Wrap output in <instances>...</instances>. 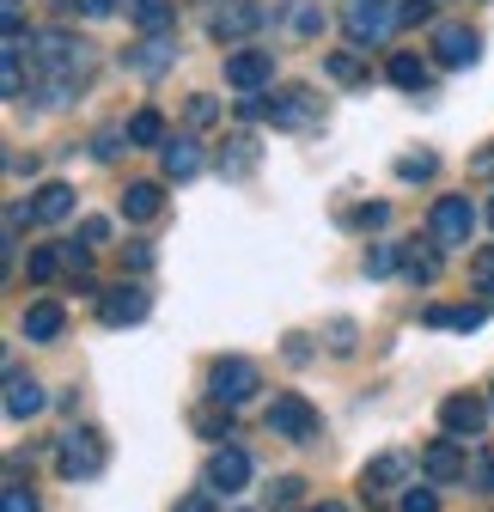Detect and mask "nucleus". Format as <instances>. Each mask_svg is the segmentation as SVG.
<instances>
[{
	"label": "nucleus",
	"instance_id": "nucleus-1",
	"mask_svg": "<svg viewBox=\"0 0 494 512\" xmlns=\"http://www.w3.org/2000/svg\"><path fill=\"white\" fill-rule=\"evenodd\" d=\"M92 80V43L74 37V31H43L31 43V98L61 110V104H74L80 86Z\"/></svg>",
	"mask_w": 494,
	"mask_h": 512
},
{
	"label": "nucleus",
	"instance_id": "nucleus-2",
	"mask_svg": "<svg viewBox=\"0 0 494 512\" xmlns=\"http://www.w3.org/2000/svg\"><path fill=\"white\" fill-rule=\"evenodd\" d=\"M104 464H110L104 433H92V427H68V433L55 439V476H61V482H92V476H104Z\"/></svg>",
	"mask_w": 494,
	"mask_h": 512
},
{
	"label": "nucleus",
	"instance_id": "nucleus-3",
	"mask_svg": "<svg viewBox=\"0 0 494 512\" xmlns=\"http://www.w3.org/2000/svg\"><path fill=\"white\" fill-rule=\"evenodd\" d=\"M263 391V372H257V360H244V354H220L214 366H208V397L232 415V409H244Z\"/></svg>",
	"mask_w": 494,
	"mask_h": 512
},
{
	"label": "nucleus",
	"instance_id": "nucleus-4",
	"mask_svg": "<svg viewBox=\"0 0 494 512\" xmlns=\"http://www.w3.org/2000/svg\"><path fill=\"white\" fill-rule=\"evenodd\" d=\"M397 25H403V0H348L342 13V31L354 49H379Z\"/></svg>",
	"mask_w": 494,
	"mask_h": 512
},
{
	"label": "nucleus",
	"instance_id": "nucleus-5",
	"mask_svg": "<svg viewBox=\"0 0 494 512\" xmlns=\"http://www.w3.org/2000/svg\"><path fill=\"white\" fill-rule=\"evenodd\" d=\"M318 427H324V415L312 409V397H299V391H275V403H269V433H275V439L305 445V439H318Z\"/></svg>",
	"mask_w": 494,
	"mask_h": 512
},
{
	"label": "nucleus",
	"instance_id": "nucleus-6",
	"mask_svg": "<svg viewBox=\"0 0 494 512\" xmlns=\"http://www.w3.org/2000/svg\"><path fill=\"white\" fill-rule=\"evenodd\" d=\"M427 232H434L440 250L470 244V238H476V202H470V196H440L434 214H427Z\"/></svg>",
	"mask_w": 494,
	"mask_h": 512
},
{
	"label": "nucleus",
	"instance_id": "nucleus-7",
	"mask_svg": "<svg viewBox=\"0 0 494 512\" xmlns=\"http://www.w3.org/2000/svg\"><path fill=\"white\" fill-rule=\"evenodd\" d=\"M147 311H153V293H147L141 281H122V287H104V293H98V324H110V330L141 324Z\"/></svg>",
	"mask_w": 494,
	"mask_h": 512
},
{
	"label": "nucleus",
	"instance_id": "nucleus-8",
	"mask_svg": "<svg viewBox=\"0 0 494 512\" xmlns=\"http://www.w3.org/2000/svg\"><path fill=\"white\" fill-rule=\"evenodd\" d=\"M263 116H269L275 128H318V116H324V98H318L312 86H281V92L263 104Z\"/></svg>",
	"mask_w": 494,
	"mask_h": 512
},
{
	"label": "nucleus",
	"instance_id": "nucleus-9",
	"mask_svg": "<svg viewBox=\"0 0 494 512\" xmlns=\"http://www.w3.org/2000/svg\"><path fill=\"white\" fill-rule=\"evenodd\" d=\"M263 25H269L263 0H226V7H214V19H208V37L214 43H244V37L263 31Z\"/></svg>",
	"mask_w": 494,
	"mask_h": 512
},
{
	"label": "nucleus",
	"instance_id": "nucleus-10",
	"mask_svg": "<svg viewBox=\"0 0 494 512\" xmlns=\"http://www.w3.org/2000/svg\"><path fill=\"white\" fill-rule=\"evenodd\" d=\"M226 86L257 98L263 86H275V49H232L226 55Z\"/></svg>",
	"mask_w": 494,
	"mask_h": 512
},
{
	"label": "nucleus",
	"instance_id": "nucleus-11",
	"mask_svg": "<svg viewBox=\"0 0 494 512\" xmlns=\"http://www.w3.org/2000/svg\"><path fill=\"white\" fill-rule=\"evenodd\" d=\"M409 470H415V458H409V452H379L373 464L360 470V488H366V500H379V494H397V488H409Z\"/></svg>",
	"mask_w": 494,
	"mask_h": 512
},
{
	"label": "nucleus",
	"instance_id": "nucleus-12",
	"mask_svg": "<svg viewBox=\"0 0 494 512\" xmlns=\"http://www.w3.org/2000/svg\"><path fill=\"white\" fill-rule=\"evenodd\" d=\"M488 403L482 397H470V391H458V397H446L440 403V427H446V439H476L482 427H488Z\"/></svg>",
	"mask_w": 494,
	"mask_h": 512
},
{
	"label": "nucleus",
	"instance_id": "nucleus-13",
	"mask_svg": "<svg viewBox=\"0 0 494 512\" xmlns=\"http://www.w3.org/2000/svg\"><path fill=\"white\" fill-rule=\"evenodd\" d=\"M202 482H208V494H238L244 482H251V458H244L238 445H220V452L208 458V470H202Z\"/></svg>",
	"mask_w": 494,
	"mask_h": 512
},
{
	"label": "nucleus",
	"instance_id": "nucleus-14",
	"mask_svg": "<svg viewBox=\"0 0 494 512\" xmlns=\"http://www.w3.org/2000/svg\"><path fill=\"white\" fill-rule=\"evenodd\" d=\"M171 61H177V43H171V37H141L135 49H122V68L141 74V80H159Z\"/></svg>",
	"mask_w": 494,
	"mask_h": 512
},
{
	"label": "nucleus",
	"instance_id": "nucleus-15",
	"mask_svg": "<svg viewBox=\"0 0 494 512\" xmlns=\"http://www.w3.org/2000/svg\"><path fill=\"white\" fill-rule=\"evenodd\" d=\"M476 55H482V37L470 25H440L434 31V61H440V68H470Z\"/></svg>",
	"mask_w": 494,
	"mask_h": 512
},
{
	"label": "nucleus",
	"instance_id": "nucleus-16",
	"mask_svg": "<svg viewBox=\"0 0 494 512\" xmlns=\"http://www.w3.org/2000/svg\"><path fill=\"white\" fill-rule=\"evenodd\" d=\"M43 384L31 378V372H19V366H7V421H31V415H43Z\"/></svg>",
	"mask_w": 494,
	"mask_h": 512
},
{
	"label": "nucleus",
	"instance_id": "nucleus-17",
	"mask_svg": "<svg viewBox=\"0 0 494 512\" xmlns=\"http://www.w3.org/2000/svg\"><path fill=\"white\" fill-rule=\"evenodd\" d=\"M421 470H427V482H458L464 476V439H434L421 452Z\"/></svg>",
	"mask_w": 494,
	"mask_h": 512
},
{
	"label": "nucleus",
	"instance_id": "nucleus-18",
	"mask_svg": "<svg viewBox=\"0 0 494 512\" xmlns=\"http://www.w3.org/2000/svg\"><path fill=\"white\" fill-rule=\"evenodd\" d=\"M385 80L397 86V92H427V80H434V68L415 55V49H391V61H385Z\"/></svg>",
	"mask_w": 494,
	"mask_h": 512
},
{
	"label": "nucleus",
	"instance_id": "nucleus-19",
	"mask_svg": "<svg viewBox=\"0 0 494 512\" xmlns=\"http://www.w3.org/2000/svg\"><path fill=\"white\" fill-rule=\"evenodd\" d=\"M159 171H165L171 183H190V177L202 171V147H196L190 135H177V141H165V147H159Z\"/></svg>",
	"mask_w": 494,
	"mask_h": 512
},
{
	"label": "nucleus",
	"instance_id": "nucleus-20",
	"mask_svg": "<svg viewBox=\"0 0 494 512\" xmlns=\"http://www.w3.org/2000/svg\"><path fill=\"white\" fill-rule=\"evenodd\" d=\"M25 342H61V330H68V311H61L55 299H37L31 311H25Z\"/></svg>",
	"mask_w": 494,
	"mask_h": 512
},
{
	"label": "nucleus",
	"instance_id": "nucleus-21",
	"mask_svg": "<svg viewBox=\"0 0 494 512\" xmlns=\"http://www.w3.org/2000/svg\"><path fill=\"white\" fill-rule=\"evenodd\" d=\"M421 324L427 330H482L488 324V305H427Z\"/></svg>",
	"mask_w": 494,
	"mask_h": 512
},
{
	"label": "nucleus",
	"instance_id": "nucleus-22",
	"mask_svg": "<svg viewBox=\"0 0 494 512\" xmlns=\"http://www.w3.org/2000/svg\"><path fill=\"white\" fill-rule=\"evenodd\" d=\"M159 208H165V189L153 177H141V183L122 189V220H159Z\"/></svg>",
	"mask_w": 494,
	"mask_h": 512
},
{
	"label": "nucleus",
	"instance_id": "nucleus-23",
	"mask_svg": "<svg viewBox=\"0 0 494 512\" xmlns=\"http://www.w3.org/2000/svg\"><path fill=\"white\" fill-rule=\"evenodd\" d=\"M31 214H37V226L68 220V214H74V189H68V183H43L37 196H31Z\"/></svg>",
	"mask_w": 494,
	"mask_h": 512
},
{
	"label": "nucleus",
	"instance_id": "nucleus-24",
	"mask_svg": "<svg viewBox=\"0 0 494 512\" xmlns=\"http://www.w3.org/2000/svg\"><path fill=\"white\" fill-rule=\"evenodd\" d=\"M403 275H409L415 287H434V281H440V250H434V244H421V238L403 244Z\"/></svg>",
	"mask_w": 494,
	"mask_h": 512
},
{
	"label": "nucleus",
	"instance_id": "nucleus-25",
	"mask_svg": "<svg viewBox=\"0 0 494 512\" xmlns=\"http://www.w3.org/2000/svg\"><path fill=\"white\" fill-rule=\"evenodd\" d=\"M129 19H135L147 37H165L171 19H177V0H129Z\"/></svg>",
	"mask_w": 494,
	"mask_h": 512
},
{
	"label": "nucleus",
	"instance_id": "nucleus-26",
	"mask_svg": "<svg viewBox=\"0 0 494 512\" xmlns=\"http://www.w3.org/2000/svg\"><path fill=\"white\" fill-rule=\"evenodd\" d=\"M122 135H129V147H165V116L159 110H135Z\"/></svg>",
	"mask_w": 494,
	"mask_h": 512
},
{
	"label": "nucleus",
	"instance_id": "nucleus-27",
	"mask_svg": "<svg viewBox=\"0 0 494 512\" xmlns=\"http://www.w3.org/2000/svg\"><path fill=\"white\" fill-rule=\"evenodd\" d=\"M251 165H257V141L251 135H232V153H220V171L226 177H244Z\"/></svg>",
	"mask_w": 494,
	"mask_h": 512
},
{
	"label": "nucleus",
	"instance_id": "nucleus-28",
	"mask_svg": "<svg viewBox=\"0 0 494 512\" xmlns=\"http://www.w3.org/2000/svg\"><path fill=\"white\" fill-rule=\"evenodd\" d=\"M360 269L373 275V281H379V275H391V269H403V244H373V250L360 256Z\"/></svg>",
	"mask_w": 494,
	"mask_h": 512
},
{
	"label": "nucleus",
	"instance_id": "nucleus-29",
	"mask_svg": "<svg viewBox=\"0 0 494 512\" xmlns=\"http://www.w3.org/2000/svg\"><path fill=\"white\" fill-rule=\"evenodd\" d=\"M25 275H31V281H55V275H61V244H37L31 263H25Z\"/></svg>",
	"mask_w": 494,
	"mask_h": 512
},
{
	"label": "nucleus",
	"instance_id": "nucleus-30",
	"mask_svg": "<svg viewBox=\"0 0 494 512\" xmlns=\"http://www.w3.org/2000/svg\"><path fill=\"white\" fill-rule=\"evenodd\" d=\"M324 74H330L336 86H360V80H366V68H360V61H354L348 49H336V55L324 61Z\"/></svg>",
	"mask_w": 494,
	"mask_h": 512
},
{
	"label": "nucleus",
	"instance_id": "nucleus-31",
	"mask_svg": "<svg viewBox=\"0 0 494 512\" xmlns=\"http://www.w3.org/2000/svg\"><path fill=\"white\" fill-rule=\"evenodd\" d=\"M434 171H440L434 153H403V159H397V177H403V183H427Z\"/></svg>",
	"mask_w": 494,
	"mask_h": 512
},
{
	"label": "nucleus",
	"instance_id": "nucleus-32",
	"mask_svg": "<svg viewBox=\"0 0 494 512\" xmlns=\"http://www.w3.org/2000/svg\"><path fill=\"white\" fill-rule=\"evenodd\" d=\"M0 512H43V500H37L25 482H13V476H7V488H0Z\"/></svg>",
	"mask_w": 494,
	"mask_h": 512
},
{
	"label": "nucleus",
	"instance_id": "nucleus-33",
	"mask_svg": "<svg viewBox=\"0 0 494 512\" xmlns=\"http://www.w3.org/2000/svg\"><path fill=\"white\" fill-rule=\"evenodd\" d=\"M299 488H305V482H299V476H275V482H269V488H263V500H269V506H281V512H287V506H299Z\"/></svg>",
	"mask_w": 494,
	"mask_h": 512
},
{
	"label": "nucleus",
	"instance_id": "nucleus-34",
	"mask_svg": "<svg viewBox=\"0 0 494 512\" xmlns=\"http://www.w3.org/2000/svg\"><path fill=\"white\" fill-rule=\"evenodd\" d=\"M397 506H403V512H440V494H434V488H427V482H409Z\"/></svg>",
	"mask_w": 494,
	"mask_h": 512
},
{
	"label": "nucleus",
	"instance_id": "nucleus-35",
	"mask_svg": "<svg viewBox=\"0 0 494 512\" xmlns=\"http://www.w3.org/2000/svg\"><path fill=\"white\" fill-rule=\"evenodd\" d=\"M470 281H476V293H494V244L470 256Z\"/></svg>",
	"mask_w": 494,
	"mask_h": 512
},
{
	"label": "nucleus",
	"instance_id": "nucleus-36",
	"mask_svg": "<svg viewBox=\"0 0 494 512\" xmlns=\"http://www.w3.org/2000/svg\"><path fill=\"white\" fill-rule=\"evenodd\" d=\"M61 269H68V275H86V269H92V244L68 238V244H61Z\"/></svg>",
	"mask_w": 494,
	"mask_h": 512
},
{
	"label": "nucleus",
	"instance_id": "nucleus-37",
	"mask_svg": "<svg viewBox=\"0 0 494 512\" xmlns=\"http://www.w3.org/2000/svg\"><path fill=\"white\" fill-rule=\"evenodd\" d=\"M385 220H391V208H385V202H366V208H354V214H348V226H360V232H379Z\"/></svg>",
	"mask_w": 494,
	"mask_h": 512
},
{
	"label": "nucleus",
	"instance_id": "nucleus-38",
	"mask_svg": "<svg viewBox=\"0 0 494 512\" xmlns=\"http://www.w3.org/2000/svg\"><path fill=\"white\" fill-rule=\"evenodd\" d=\"M293 31H299V37H318V31H324V13L312 7V0H299V7H293Z\"/></svg>",
	"mask_w": 494,
	"mask_h": 512
},
{
	"label": "nucleus",
	"instance_id": "nucleus-39",
	"mask_svg": "<svg viewBox=\"0 0 494 512\" xmlns=\"http://www.w3.org/2000/svg\"><path fill=\"white\" fill-rule=\"evenodd\" d=\"M190 122H196V128H214V122H220V104H214L208 92H196V98H190Z\"/></svg>",
	"mask_w": 494,
	"mask_h": 512
},
{
	"label": "nucleus",
	"instance_id": "nucleus-40",
	"mask_svg": "<svg viewBox=\"0 0 494 512\" xmlns=\"http://www.w3.org/2000/svg\"><path fill=\"white\" fill-rule=\"evenodd\" d=\"M171 512H220V506H214V494H208V488H196V494H183Z\"/></svg>",
	"mask_w": 494,
	"mask_h": 512
},
{
	"label": "nucleus",
	"instance_id": "nucleus-41",
	"mask_svg": "<svg viewBox=\"0 0 494 512\" xmlns=\"http://www.w3.org/2000/svg\"><path fill=\"white\" fill-rule=\"evenodd\" d=\"M330 348L336 354H354V324H348V317H336V324H330Z\"/></svg>",
	"mask_w": 494,
	"mask_h": 512
},
{
	"label": "nucleus",
	"instance_id": "nucleus-42",
	"mask_svg": "<svg viewBox=\"0 0 494 512\" xmlns=\"http://www.w3.org/2000/svg\"><path fill=\"white\" fill-rule=\"evenodd\" d=\"M122 141H129V135H116V128H104V135L92 141V153H98V159H116V153H122Z\"/></svg>",
	"mask_w": 494,
	"mask_h": 512
},
{
	"label": "nucleus",
	"instance_id": "nucleus-43",
	"mask_svg": "<svg viewBox=\"0 0 494 512\" xmlns=\"http://www.w3.org/2000/svg\"><path fill=\"white\" fill-rule=\"evenodd\" d=\"M122 263H129L135 275H147V269H153V250H147V244H129V250H122Z\"/></svg>",
	"mask_w": 494,
	"mask_h": 512
},
{
	"label": "nucleus",
	"instance_id": "nucleus-44",
	"mask_svg": "<svg viewBox=\"0 0 494 512\" xmlns=\"http://www.w3.org/2000/svg\"><path fill=\"white\" fill-rule=\"evenodd\" d=\"M110 238V220H80V244H104Z\"/></svg>",
	"mask_w": 494,
	"mask_h": 512
},
{
	"label": "nucleus",
	"instance_id": "nucleus-45",
	"mask_svg": "<svg viewBox=\"0 0 494 512\" xmlns=\"http://www.w3.org/2000/svg\"><path fill=\"white\" fill-rule=\"evenodd\" d=\"M196 427H202L208 439H232V421H220V415H196Z\"/></svg>",
	"mask_w": 494,
	"mask_h": 512
},
{
	"label": "nucleus",
	"instance_id": "nucleus-46",
	"mask_svg": "<svg viewBox=\"0 0 494 512\" xmlns=\"http://www.w3.org/2000/svg\"><path fill=\"white\" fill-rule=\"evenodd\" d=\"M427 13H434V0H403V25H421Z\"/></svg>",
	"mask_w": 494,
	"mask_h": 512
},
{
	"label": "nucleus",
	"instance_id": "nucleus-47",
	"mask_svg": "<svg viewBox=\"0 0 494 512\" xmlns=\"http://www.w3.org/2000/svg\"><path fill=\"white\" fill-rule=\"evenodd\" d=\"M116 7H122V0H80V13H86V19H110Z\"/></svg>",
	"mask_w": 494,
	"mask_h": 512
},
{
	"label": "nucleus",
	"instance_id": "nucleus-48",
	"mask_svg": "<svg viewBox=\"0 0 494 512\" xmlns=\"http://www.w3.org/2000/svg\"><path fill=\"white\" fill-rule=\"evenodd\" d=\"M470 171H476V177H494V147H488V153H476V159H470Z\"/></svg>",
	"mask_w": 494,
	"mask_h": 512
},
{
	"label": "nucleus",
	"instance_id": "nucleus-49",
	"mask_svg": "<svg viewBox=\"0 0 494 512\" xmlns=\"http://www.w3.org/2000/svg\"><path fill=\"white\" fill-rule=\"evenodd\" d=\"M312 512H348V506H342V500H324V506H312Z\"/></svg>",
	"mask_w": 494,
	"mask_h": 512
},
{
	"label": "nucleus",
	"instance_id": "nucleus-50",
	"mask_svg": "<svg viewBox=\"0 0 494 512\" xmlns=\"http://www.w3.org/2000/svg\"><path fill=\"white\" fill-rule=\"evenodd\" d=\"M482 482H488V488H494V464H488V470H482Z\"/></svg>",
	"mask_w": 494,
	"mask_h": 512
},
{
	"label": "nucleus",
	"instance_id": "nucleus-51",
	"mask_svg": "<svg viewBox=\"0 0 494 512\" xmlns=\"http://www.w3.org/2000/svg\"><path fill=\"white\" fill-rule=\"evenodd\" d=\"M488 226H494V202H488Z\"/></svg>",
	"mask_w": 494,
	"mask_h": 512
},
{
	"label": "nucleus",
	"instance_id": "nucleus-52",
	"mask_svg": "<svg viewBox=\"0 0 494 512\" xmlns=\"http://www.w3.org/2000/svg\"><path fill=\"white\" fill-rule=\"evenodd\" d=\"M488 409H494V397H488Z\"/></svg>",
	"mask_w": 494,
	"mask_h": 512
}]
</instances>
